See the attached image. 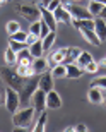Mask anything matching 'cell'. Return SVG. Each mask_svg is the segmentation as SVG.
Wrapping results in <instances>:
<instances>
[{
  "mask_svg": "<svg viewBox=\"0 0 106 132\" xmlns=\"http://www.w3.org/2000/svg\"><path fill=\"white\" fill-rule=\"evenodd\" d=\"M31 103H33V108L36 112H43L45 108H46V93H45L43 89H36L34 94L31 96Z\"/></svg>",
  "mask_w": 106,
  "mask_h": 132,
  "instance_id": "8992f818",
  "label": "cell"
},
{
  "mask_svg": "<svg viewBox=\"0 0 106 132\" xmlns=\"http://www.w3.org/2000/svg\"><path fill=\"white\" fill-rule=\"evenodd\" d=\"M98 65H101V67H106V59L99 60V64H98Z\"/></svg>",
  "mask_w": 106,
  "mask_h": 132,
  "instance_id": "74e56055",
  "label": "cell"
},
{
  "mask_svg": "<svg viewBox=\"0 0 106 132\" xmlns=\"http://www.w3.org/2000/svg\"><path fill=\"white\" fill-rule=\"evenodd\" d=\"M19 105H21L19 91H15V89H12V88H7V91H5V108H7L10 113H15L17 108H19Z\"/></svg>",
  "mask_w": 106,
  "mask_h": 132,
  "instance_id": "277c9868",
  "label": "cell"
},
{
  "mask_svg": "<svg viewBox=\"0 0 106 132\" xmlns=\"http://www.w3.org/2000/svg\"><path fill=\"white\" fill-rule=\"evenodd\" d=\"M46 122H48V115H46V112H39V118L38 122H36V125H34V130L36 132H43L45 129H46Z\"/></svg>",
  "mask_w": 106,
  "mask_h": 132,
  "instance_id": "cb8c5ba5",
  "label": "cell"
},
{
  "mask_svg": "<svg viewBox=\"0 0 106 132\" xmlns=\"http://www.w3.org/2000/svg\"><path fill=\"white\" fill-rule=\"evenodd\" d=\"M55 39H57V31H50L46 36H45L43 39H41V43H43V50L45 52H50L53 46V43H55Z\"/></svg>",
  "mask_w": 106,
  "mask_h": 132,
  "instance_id": "7402d4cb",
  "label": "cell"
},
{
  "mask_svg": "<svg viewBox=\"0 0 106 132\" xmlns=\"http://www.w3.org/2000/svg\"><path fill=\"white\" fill-rule=\"evenodd\" d=\"M98 69H99V65H98V62H94V60H91L89 64L84 67V72H89V74H94L98 72Z\"/></svg>",
  "mask_w": 106,
  "mask_h": 132,
  "instance_id": "4dcf8cb0",
  "label": "cell"
},
{
  "mask_svg": "<svg viewBox=\"0 0 106 132\" xmlns=\"http://www.w3.org/2000/svg\"><path fill=\"white\" fill-rule=\"evenodd\" d=\"M17 12H19L22 17H26L28 21H31V22L41 19V12H39V9L34 7V5H17Z\"/></svg>",
  "mask_w": 106,
  "mask_h": 132,
  "instance_id": "5b68a950",
  "label": "cell"
},
{
  "mask_svg": "<svg viewBox=\"0 0 106 132\" xmlns=\"http://www.w3.org/2000/svg\"><path fill=\"white\" fill-rule=\"evenodd\" d=\"M103 103H104V106H106V96H104V98H103Z\"/></svg>",
  "mask_w": 106,
  "mask_h": 132,
  "instance_id": "ab89813d",
  "label": "cell"
},
{
  "mask_svg": "<svg viewBox=\"0 0 106 132\" xmlns=\"http://www.w3.org/2000/svg\"><path fill=\"white\" fill-rule=\"evenodd\" d=\"M74 130H77V132H86V130H87V125H86V123H77V125H74Z\"/></svg>",
  "mask_w": 106,
  "mask_h": 132,
  "instance_id": "d590c367",
  "label": "cell"
},
{
  "mask_svg": "<svg viewBox=\"0 0 106 132\" xmlns=\"http://www.w3.org/2000/svg\"><path fill=\"white\" fill-rule=\"evenodd\" d=\"M39 12H41V19L46 22V24L50 26V29L51 31H57V19H55V15H53V12L50 9H46V7H39Z\"/></svg>",
  "mask_w": 106,
  "mask_h": 132,
  "instance_id": "8fae6325",
  "label": "cell"
},
{
  "mask_svg": "<svg viewBox=\"0 0 106 132\" xmlns=\"http://www.w3.org/2000/svg\"><path fill=\"white\" fill-rule=\"evenodd\" d=\"M4 2H5V0H0V4H4Z\"/></svg>",
  "mask_w": 106,
  "mask_h": 132,
  "instance_id": "b9f144b4",
  "label": "cell"
},
{
  "mask_svg": "<svg viewBox=\"0 0 106 132\" xmlns=\"http://www.w3.org/2000/svg\"><path fill=\"white\" fill-rule=\"evenodd\" d=\"M65 53H67V48H60L57 52H51L50 53V59H48V64L51 65H57V64H62L63 59H65Z\"/></svg>",
  "mask_w": 106,
  "mask_h": 132,
  "instance_id": "9a60e30c",
  "label": "cell"
},
{
  "mask_svg": "<svg viewBox=\"0 0 106 132\" xmlns=\"http://www.w3.org/2000/svg\"><path fill=\"white\" fill-rule=\"evenodd\" d=\"M0 5H2V4H0Z\"/></svg>",
  "mask_w": 106,
  "mask_h": 132,
  "instance_id": "ee69618b",
  "label": "cell"
},
{
  "mask_svg": "<svg viewBox=\"0 0 106 132\" xmlns=\"http://www.w3.org/2000/svg\"><path fill=\"white\" fill-rule=\"evenodd\" d=\"M0 100H2V93H0Z\"/></svg>",
  "mask_w": 106,
  "mask_h": 132,
  "instance_id": "7bdbcfd3",
  "label": "cell"
},
{
  "mask_svg": "<svg viewBox=\"0 0 106 132\" xmlns=\"http://www.w3.org/2000/svg\"><path fill=\"white\" fill-rule=\"evenodd\" d=\"M91 60H92V55L89 53V52H81V55L77 57V62H75V64H77L79 67L84 69L89 62H91Z\"/></svg>",
  "mask_w": 106,
  "mask_h": 132,
  "instance_id": "d4e9b609",
  "label": "cell"
},
{
  "mask_svg": "<svg viewBox=\"0 0 106 132\" xmlns=\"http://www.w3.org/2000/svg\"><path fill=\"white\" fill-rule=\"evenodd\" d=\"M5 29H7V33H9V34H14V33H17V31L21 29V26H19L17 21H9L7 26H5Z\"/></svg>",
  "mask_w": 106,
  "mask_h": 132,
  "instance_id": "83f0119b",
  "label": "cell"
},
{
  "mask_svg": "<svg viewBox=\"0 0 106 132\" xmlns=\"http://www.w3.org/2000/svg\"><path fill=\"white\" fill-rule=\"evenodd\" d=\"M0 77H2V81L5 82L7 88H12V89H15V91H19V93L22 91V88H24L26 77L19 76L17 70L12 69L10 65H4V67H0Z\"/></svg>",
  "mask_w": 106,
  "mask_h": 132,
  "instance_id": "6da1fadb",
  "label": "cell"
},
{
  "mask_svg": "<svg viewBox=\"0 0 106 132\" xmlns=\"http://www.w3.org/2000/svg\"><path fill=\"white\" fill-rule=\"evenodd\" d=\"M94 33L98 34V38L101 43L106 41V21L101 17H94Z\"/></svg>",
  "mask_w": 106,
  "mask_h": 132,
  "instance_id": "7c38bea8",
  "label": "cell"
},
{
  "mask_svg": "<svg viewBox=\"0 0 106 132\" xmlns=\"http://www.w3.org/2000/svg\"><path fill=\"white\" fill-rule=\"evenodd\" d=\"M28 48H29V53H31V57H33V59L43 57V53H45V50H43V43H41V38H38L33 45H29Z\"/></svg>",
  "mask_w": 106,
  "mask_h": 132,
  "instance_id": "e0dca14e",
  "label": "cell"
},
{
  "mask_svg": "<svg viewBox=\"0 0 106 132\" xmlns=\"http://www.w3.org/2000/svg\"><path fill=\"white\" fill-rule=\"evenodd\" d=\"M103 98H104V94H103V91L99 88H91L89 93H87V100H89L92 105H101Z\"/></svg>",
  "mask_w": 106,
  "mask_h": 132,
  "instance_id": "5bb4252c",
  "label": "cell"
},
{
  "mask_svg": "<svg viewBox=\"0 0 106 132\" xmlns=\"http://www.w3.org/2000/svg\"><path fill=\"white\" fill-rule=\"evenodd\" d=\"M84 72V69L79 67L77 64H67V77L68 79H79Z\"/></svg>",
  "mask_w": 106,
  "mask_h": 132,
  "instance_id": "ffe728a7",
  "label": "cell"
},
{
  "mask_svg": "<svg viewBox=\"0 0 106 132\" xmlns=\"http://www.w3.org/2000/svg\"><path fill=\"white\" fill-rule=\"evenodd\" d=\"M38 38H39V36H36V34H31V33H29V34H28V38H26V45H28V46H29V45H33Z\"/></svg>",
  "mask_w": 106,
  "mask_h": 132,
  "instance_id": "e575fe53",
  "label": "cell"
},
{
  "mask_svg": "<svg viewBox=\"0 0 106 132\" xmlns=\"http://www.w3.org/2000/svg\"><path fill=\"white\" fill-rule=\"evenodd\" d=\"M67 7V10L72 14L74 19H94L91 14H89V10H87V7H79V5L75 4H70V5H65Z\"/></svg>",
  "mask_w": 106,
  "mask_h": 132,
  "instance_id": "52a82bcc",
  "label": "cell"
},
{
  "mask_svg": "<svg viewBox=\"0 0 106 132\" xmlns=\"http://www.w3.org/2000/svg\"><path fill=\"white\" fill-rule=\"evenodd\" d=\"M81 55V48L77 46H72V48H67V53H65V59H63L62 64H75L77 62V57Z\"/></svg>",
  "mask_w": 106,
  "mask_h": 132,
  "instance_id": "2e32d148",
  "label": "cell"
},
{
  "mask_svg": "<svg viewBox=\"0 0 106 132\" xmlns=\"http://www.w3.org/2000/svg\"><path fill=\"white\" fill-rule=\"evenodd\" d=\"M39 31H41L39 21H34V22H31V26H29V33H31V34H36V36H39Z\"/></svg>",
  "mask_w": 106,
  "mask_h": 132,
  "instance_id": "1f68e13d",
  "label": "cell"
},
{
  "mask_svg": "<svg viewBox=\"0 0 106 132\" xmlns=\"http://www.w3.org/2000/svg\"><path fill=\"white\" fill-rule=\"evenodd\" d=\"M4 59H5V62H7V65H14V64H17V53H15V52L10 48V46L5 50Z\"/></svg>",
  "mask_w": 106,
  "mask_h": 132,
  "instance_id": "484cf974",
  "label": "cell"
},
{
  "mask_svg": "<svg viewBox=\"0 0 106 132\" xmlns=\"http://www.w3.org/2000/svg\"><path fill=\"white\" fill-rule=\"evenodd\" d=\"M81 33H82V36H84V39H86L87 43L94 45V46H99L101 45V41L98 38V34L94 33V29H82Z\"/></svg>",
  "mask_w": 106,
  "mask_h": 132,
  "instance_id": "d6986e66",
  "label": "cell"
},
{
  "mask_svg": "<svg viewBox=\"0 0 106 132\" xmlns=\"http://www.w3.org/2000/svg\"><path fill=\"white\" fill-rule=\"evenodd\" d=\"M51 76L53 79H60V77H67V65L65 64H57L51 67Z\"/></svg>",
  "mask_w": 106,
  "mask_h": 132,
  "instance_id": "44dd1931",
  "label": "cell"
},
{
  "mask_svg": "<svg viewBox=\"0 0 106 132\" xmlns=\"http://www.w3.org/2000/svg\"><path fill=\"white\" fill-rule=\"evenodd\" d=\"M38 82H39V77H36V74L26 77L24 88H22V91L19 93L21 94V101H31V96H33L34 91L38 89Z\"/></svg>",
  "mask_w": 106,
  "mask_h": 132,
  "instance_id": "3957f363",
  "label": "cell"
},
{
  "mask_svg": "<svg viewBox=\"0 0 106 132\" xmlns=\"http://www.w3.org/2000/svg\"><path fill=\"white\" fill-rule=\"evenodd\" d=\"M72 24L75 29H94V19H72Z\"/></svg>",
  "mask_w": 106,
  "mask_h": 132,
  "instance_id": "ac0fdd59",
  "label": "cell"
},
{
  "mask_svg": "<svg viewBox=\"0 0 106 132\" xmlns=\"http://www.w3.org/2000/svg\"><path fill=\"white\" fill-rule=\"evenodd\" d=\"M99 17H101V19H104V21H106V4L103 5V9H101V12H99Z\"/></svg>",
  "mask_w": 106,
  "mask_h": 132,
  "instance_id": "8d00e7d4",
  "label": "cell"
},
{
  "mask_svg": "<svg viewBox=\"0 0 106 132\" xmlns=\"http://www.w3.org/2000/svg\"><path fill=\"white\" fill-rule=\"evenodd\" d=\"M34 113H36V110L33 106L24 108V110H17L15 113H12V123H14V127L15 129H28L31 125V122H33Z\"/></svg>",
  "mask_w": 106,
  "mask_h": 132,
  "instance_id": "7a4b0ae2",
  "label": "cell"
},
{
  "mask_svg": "<svg viewBox=\"0 0 106 132\" xmlns=\"http://www.w3.org/2000/svg\"><path fill=\"white\" fill-rule=\"evenodd\" d=\"M91 88H99V89H106V76L98 77L91 82Z\"/></svg>",
  "mask_w": 106,
  "mask_h": 132,
  "instance_id": "f1b7e54d",
  "label": "cell"
},
{
  "mask_svg": "<svg viewBox=\"0 0 106 132\" xmlns=\"http://www.w3.org/2000/svg\"><path fill=\"white\" fill-rule=\"evenodd\" d=\"M101 2H98V0H89V4H87V10H89V14L92 15V17H99V12H101L103 9Z\"/></svg>",
  "mask_w": 106,
  "mask_h": 132,
  "instance_id": "603a6c76",
  "label": "cell"
},
{
  "mask_svg": "<svg viewBox=\"0 0 106 132\" xmlns=\"http://www.w3.org/2000/svg\"><path fill=\"white\" fill-rule=\"evenodd\" d=\"M53 15H55V19H57V22H65V24H68V22H72V14L67 10V7H63V5H60V7H57V9L53 10Z\"/></svg>",
  "mask_w": 106,
  "mask_h": 132,
  "instance_id": "30bf717a",
  "label": "cell"
},
{
  "mask_svg": "<svg viewBox=\"0 0 106 132\" xmlns=\"http://www.w3.org/2000/svg\"><path fill=\"white\" fill-rule=\"evenodd\" d=\"M29 34V33H28ZM28 34L24 33V31H17V33H14V34H10L9 38H12V39H17V41H26V38H28Z\"/></svg>",
  "mask_w": 106,
  "mask_h": 132,
  "instance_id": "d6a6232c",
  "label": "cell"
},
{
  "mask_svg": "<svg viewBox=\"0 0 106 132\" xmlns=\"http://www.w3.org/2000/svg\"><path fill=\"white\" fill-rule=\"evenodd\" d=\"M48 60L43 59V57H38V59H33V64H31V67H33V72L34 74H43L46 72V69H48Z\"/></svg>",
  "mask_w": 106,
  "mask_h": 132,
  "instance_id": "4fadbf2b",
  "label": "cell"
},
{
  "mask_svg": "<svg viewBox=\"0 0 106 132\" xmlns=\"http://www.w3.org/2000/svg\"><path fill=\"white\" fill-rule=\"evenodd\" d=\"M39 26H41V31H39V38L43 39V38H45V36H46V34H48L51 29H50V26L46 24L43 19H39Z\"/></svg>",
  "mask_w": 106,
  "mask_h": 132,
  "instance_id": "f546056e",
  "label": "cell"
},
{
  "mask_svg": "<svg viewBox=\"0 0 106 132\" xmlns=\"http://www.w3.org/2000/svg\"><path fill=\"white\" fill-rule=\"evenodd\" d=\"M48 2H50V0H43V5H46V4H48Z\"/></svg>",
  "mask_w": 106,
  "mask_h": 132,
  "instance_id": "f35d334b",
  "label": "cell"
},
{
  "mask_svg": "<svg viewBox=\"0 0 106 132\" xmlns=\"http://www.w3.org/2000/svg\"><path fill=\"white\" fill-rule=\"evenodd\" d=\"M53 76L51 72H43L39 74V82H38V88L43 89L45 93H48V91H51V89H55V86H53Z\"/></svg>",
  "mask_w": 106,
  "mask_h": 132,
  "instance_id": "ba28073f",
  "label": "cell"
},
{
  "mask_svg": "<svg viewBox=\"0 0 106 132\" xmlns=\"http://www.w3.org/2000/svg\"><path fill=\"white\" fill-rule=\"evenodd\" d=\"M9 46H10L12 50H14L15 53H19L21 50L28 48V45H26V41H17V39H12V38H9Z\"/></svg>",
  "mask_w": 106,
  "mask_h": 132,
  "instance_id": "4316f807",
  "label": "cell"
},
{
  "mask_svg": "<svg viewBox=\"0 0 106 132\" xmlns=\"http://www.w3.org/2000/svg\"><path fill=\"white\" fill-rule=\"evenodd\" d=\"M60 106H62V98H60V94H58L55 89L48 91V93H46V108H50V110H58Z\"/></svg>",
  "mask_w": 106,
  "mask_h": 132,
  "instance_id": "9c48e42d",
  "label": "cell"
},
{
  "mask_svg": "<svg viewBox=\"0 0 106 132\" xmlns=\"http://www.w3.org/2000/svg\"><path fill=\"white\" fill-rule=\"evenodd\" d=\"M60 5H62V2H60V0H50V2L45 5V7H46V9H50V10L53 12V10L57 9V7H60Z\"/></svg>",
  "mask_w": 106,
  "mask_h": 132,
  "instance_id": "836d02e7",
  "label": "cell"
},
{
  "mask_svg": "<svg viewBox=\"0 0 106 132\" xmlns=\"http://www.w3.org/2000/svg\"><path fill=\"white\" fill-rule=\"evenodd\" d=\"M98 2H101V4H106V0H98Z\"/></svg>",
  "mask_w": 106,
  "mask_h": 132,
  "instance_id": "60d3db41",
  "label": "cell"
}]
</instances>
